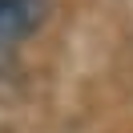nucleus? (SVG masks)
<instances>
[{"label": "nucleus", "instance_id": "1", "mask_svg": "<svg viewBox=\"0 0 133 133\" xmlns=\"http://www.w3.org/2000/svg\"><path fill=\"white\" fill-rule=\"evenodd\" d=\"M52 0H0V61L16 52L49 20Z\"/></svg>", "mask_w": 133, "mask_h": 133}]
</instances>
